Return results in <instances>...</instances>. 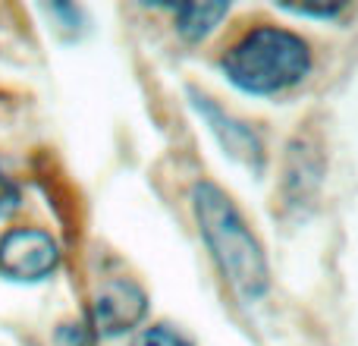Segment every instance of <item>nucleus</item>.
Masks as SVG:
<instances>
[{
    "label": "nucleus",
    "mask_w": 358,
    "mask_h": 346,
    "mask_svg": "<svg viewBox=\"0 0 358 346\" xmlns=\"http://www.w3.org/2000/svg\"><path fill=\"white\" fill-rule=\"evenodd\" d=\"M189 98H192V107L204 117L208 130L214 132V139L220 142V148L227 151L233 161L245 164V167L255 170V173L264 167V145H261V139L255 136L245 123L233 120L220 104H214L210 98H204L198 88H189Z\"/></svg>",
    "instance_id": "4"
},
{
    "label": "nucleus",
    "mask_w": 358,
    "mask_h": 346,
    "mask_svg": "<svg viewBox=\"0 0 358 346\" xmlns=\"http://www.w3.org/2000/svg\"><path fill=\"white\" fill-rule=\"evenodd\" d=\"M145 312H148V296L138 284L132 280H110L98 290L94 296V328L104 337L129 334L142 324Z\"/></svg>",
    "instance_id": "5"
},
{
    "label": "nucleus",
    "mask_w": 358,
    "mask_h": 346,
    "mask_svg": "<svg viewBox=\"0 0 358 346\" xmlns=\"http://www.w3.org/2000/svg\"><path fill=\"white\" fill-rule=\"evenodd\" d=\"M57 346H88V334L79 324H60L57 331Z\"/></svg>",
    "instance_id": "9"
},
{
    "label": "nucleus",
    "mask_w": 358,
    "mask_h": 346,
    "mask_svg": "<svg viewBox=\"0 0 358 346\" xmlns=\"http://www.w3.org/2000/svg\"><path fill=\"white\" fill-rule=\"evenodd\" d=\"M289 13H299V16H315V19H327V16H340L343 6H283Z\"/></svg>",
    "instance_id": "10"
},
{
    "label": "nucleus",
    "mask_w": 358,
    "mask_h": 346,
    "mask_svg": "<svg viewBox=\"0 0 358 346\" xmlns=\"http://www.w3.org/2000/svg\"><path fill=\"white\" fill-rule=\"evenodd\" d=\"M227 13H229L227 4H182L176 6V32L189 44H195L201 38H208Z\"/></svg>",
    "instance_id": "6"
},
{
    "label": "nucleus",
    "mask_w": 358,
    "mask_h": 346,
    "mask_svg": "<svg viewBox=\"0 0 358 346\" xmlns=\"http://www.w3.org/2000/svg\"><path fill=\"white\" fill-rule=\"evenodd\" d=\"M220 69L233 88L267 98L299 85L308 76L311 48L289 29L255 25L223 54Z\"/></svg>",
    "instance_id": "2"
},
{
    "label": "nucleus",
    "mask_w": 358,
    "mask_h": 346,
    "mask_svg": "<svg viewBox=\"0 0 358 346\" xmlns=\"http://www.w3.org/2000/svg\"><path fill=\"white\" fill-rule=\"evenodd\" d=\"M19 208V189L6 173H0V217H6L10 211Z\"/></svg>",
    "instance_id": "8"
},
{
    "label": "nucleus",
    "mask_w": 358,
    "mask_h": 346,
    "mask_svg": "<svg viewBox=\"0 0 358 346\" xmlns=\"http://www.w3.org/2000/svg\"><path fill=\"white\" fill-rule=\"evenodd\" d=\"M192 208H195L198 230L210 249V258L217 261L227 284L248 303L261 299L271 286V268L258 236L248 230L233 198L214 183H195Z\"/></svg>",
    "instance_id": "1"
},
{
    "label": "nucleus",
    "mask_w": 358,
    "mask_h": 346,
    "mask_svg": "<svg viewBox=\"0 0 358 346\" xmlns=\"http://www.w3.org/2000/svg\"><path fill=\"white\" fill-rule=\"evenodd\" d=\"M60 265V246L48 230L16 227L0 236V274L16 284L48 280Z\"/></svg>",
    "instance_id": "3"
},
{
    "label": "nucleus",
    "mask_w": 358,
    "mask_h": 346,
    "mask_svg": "<svg viewBox=\"0 0 358 346\" xmlns=\"http://www.w3.org/2000/svg\"><path fill=\"white\" fill-rule=\"evenodd\" d=\"M132 346H192L189 337L179 334L170 324H155V328L138 331V337L132 340Z\"/></svg>",
    "instance_id": "7"
}]
</instances>
